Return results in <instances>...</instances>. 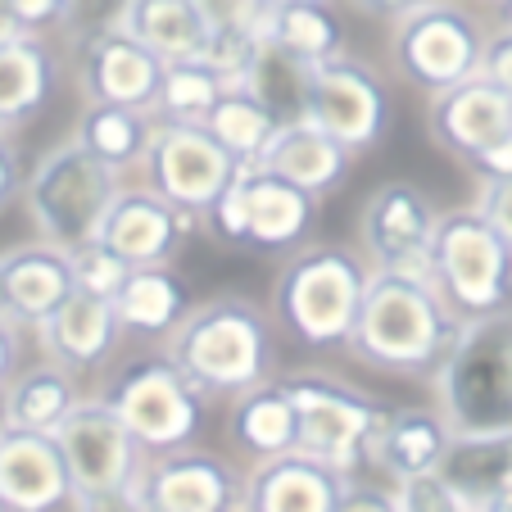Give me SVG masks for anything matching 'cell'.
Returning <instances> with one entry per match:
<instances>
[{"instance_id": "cell-9", "label": "cell", "mask_w": 512, "mask_h": 512, "mask_svg": "<svg viewBox=\"0 0 512 512\" xmlns=\"http://www.w3.org/2000/svg\"><path fill=\"white\" fill-rule=\"evenodd\" d=\"M218 241L250 250H295L318 223V195L268 173L259 164H241L218 204L204 213Z\"/></svg>"}, {"instance_id": "cell-29", "label": "cell", "mask_w": 512, "mask_h": 512, "mask_svg": "<svg viewBox=\"0 0 512 512\" xmlns=\"http://www.w3.org/2000/svg\"><path fill=\"white\" fill-rule=\"evenodd\" d=\"M191 309V290L177 277L173 263H150V268H132L123 290L114 295L118 327L136 331V336H168Z\"/></svg>"}, {"instance_id": "cell-34", "label": "cell", "mask_w": 512, "mask_h": 512, "mask_svg": "<svg viewBox=\"0 0 512 512\" xmlns=\"http://www.w3.org/2000/svg\"><path fill=\"white\" fill-rule=\"evenodd\" d=\"M227 87L232 82L209 59H177V64H164V82H159L150 114L164 123H204Z\"/></svg>"}, {"instance_id": "cell-52", "label": "cell", "mask_w": 512, "mask_h": 512, "mask_svg": "<svg viewBox=\"0 0 512 512\" xmlns=\"http://www.w3.org/2000/svg\"><path fill=\"white\" fill-rule=\"evenodd\" d=\"M227 512H245V503H236V508H227Z\"/></svg>"}, {"instance_id": "cell-11", "label": "cell", "mask_w": 512, "mask_h": 512, "mask_svg": "<svg viewBox=\"0 0 512 512\" xmlns=\"http://www.w3.org/2000/svg\"><path fill=\"white\" fill-rule=\"evenodd\" d=\"M395 64L417 91L440 96L481 73L485 32L454 0H426L395 23Z\"/></svg>"}, {"instance_id": "cell-7", "label": "cell", "mask_w": 512, "mask_h": 512, "mask_svg": "<svg viewBox=\"0 0 512 512\" xmlns=\"http://www.w3.org/2000/svg\"><path fill=\"white\" fill-rule=\"evenodd\" d=\"M286 390L295 399V454L354 481L358 467L368 463V445L386 404L327 372H295L286 377Z\"/></svg>"}, {"instance_id": "cell-5", "label": "cell", "mask_w": 512, "mask_h": 512, "mask_svg": "<svg viewBox=\"0 0 512 512\" xmlns=\"http://www.w3.org/2000/svg\"><path fill=\"white\" fill-rule=\"evenodd\" d=\"M118 191H123V173L100 164L78 136H64L23 177V209L41 241L78 250L87 241H100Z\"/></svg>"}, {"instance_id": "cell-45", "label": "cell", "mask_w": 512, "mask_h": 512, "mask_svg": "<svg viewBox=\"0 0 512 512\" xmlns=\"http://www.w3.org/2000/svg\"><path fill=\"white\" fill-rule=\"evenodd\" d=\"M358 14H372V19H390L399 23L404 14H413L417 5H426V0H349Z\"/></svg>"}, {"instance_id": "cell-14", "label": "cell", "mask_w": 512, "mask_h": 512, "mask_svg": "<svg viewBox=\"0 0 512 512\" xmlns=\"http://www.w3.org/2000/svg\"><path fill=\"white\" fill-rule=\"evenodd\" d=\"M426 127L449 155L472 164L481 177L512 173V96L485 73L431 96Z\"/></svg>"}, {"instance_id": "cell-3", "label": "cell", "mask_w": 512, "mask_h": 512, "mask_svg": "<svg viewBox=\"0 0 512 512\" xmlns=\"http://www.w3.org/2000/svg\"><path fill=\"white\" fill-rule=\"evenodd\" d=\"M372 263L349 245H309L272 281V318L309 349H345L368 295Z\"/></svg>"}, {"instance_id": "cell-6", "label": "cell", "mask_w": 512, "mask_h": 512, "mask_svg": "<svg viewBox=\"0 0 512 512\" xmlns=\"http://www.w3.org/2000/svg\"><path fill=\"white\" fill-rule=\"evenodd\" d=\"M431 286L458 322L512 309V245L485 223L476 204L440 213Z\"/></svg>"}, {"instance_id": "cell-47", "label": "cell", "mask_w": 512, "mask_h": 512, "mask_svg": "<svg viewBox=\"0 0 512 512\" xmlns=\"http://www.w3.org/2000/svg\"><path fill=\"white\" fill-rule=\"evenodd\" d=\"M78 512H141V503L127 499V503H100V508H78Z\"/></svg>"}, {"instance_id": "cell-54", "label": "cell", "mask_w": 512, "mask_h": 512, "mask_svg": "<svg viewBox=\"0 0 512 512\" xmlns=\"http://www.w3.org/2000/svg\"><path fill=\"white\" fill-rule=\"evenodd\" d=\"M0 512H5V503H0Z\"/></svg>"}, {"instance_id": "cell-32", "label": "cell", "mask_w": 512, "mask_h": 512, "mask_svg": "<svg viewBox=\"0 0 512 512\" xmlns=\"http://www.w3.org/2000/svg\"><path fill=\"white\" fill-rule=\"evenodd\" d=\"M263 41L281 46L286 55L304 59V64H322V59L345 55V32L340 19L327 10V0H286L272 5L263 19Z\"/></svg>"}, {"instance_id": "cell-10", "label": "cell", "mask_w": 512, "mask_h": 512, "mask_svg": "<svg viewBox=\"0 0 512 512\" xmlns=\"http://www.w3.org/2000/svg\"><path fill=\"white\" fill-rule=\"evenodd\" d=\"M105 399L145 454H168V449L191 445L204 417V395L177 372L168 354L132 358L127 368L114 372Z\"/></svg>"}, {"instance_id": "cell-13", "label": "cell", "mask_w": 512, "mask_h": 512, "mask_svg": "<svg viewBox=\"0 0 512 512\" xmlns=\"http://www.w3.org/2000/svg\"><path fill=\"white\" fill-rule=\"evenodd\" d=\"M435 232H440V209L417 182H381L363 200L358 213V241L372 272H395V277H426L431 281Z\"/></svg>"}, {"instance_id": "cell-36", "label": "cell", "mask_w": 512, "mask_h": 512, "mask_svg": "<svg viewBox=\"0 0 512 512\" xmlns=\"http://www.w3.org/2000/svg\"><path fill=\"white\" fill-rule=\"evenodd\" d=\"M68 254H73L78 290H91V295H100V300H114L118 290H123V281L132 277V263L118 259L105 241H87V245H78V250H68Z\"/></svg>"}, {"instance_id": "cell-2", "label": "cell", "mask_w": 512, "mask_h": 512, "mask_svg": "<svg viewBox=\"0 0 512 512\" xmlns=\"http://www.w3.org/2000/svg\"><path fill=\"white\" fill-rule=\"evenodd\" d=\"M164 354L177 363L200 395H241L272 377V327L268 313L245 295H218L164 336Z\"/></svg>"}, {"instance_id": "cell-20", "label": "cell", "mask_w": 512, "mask_h": 512, "mask_svg": "<svg viewBox=\"0 0 512 512\" xmlns=\"http://www.w3.org/2000/svg\"><path fill=\"white\" fill-rule=\"evenodd\" d=\"M73 290H78L73 254L41 236L0 254V313L14 327H41Z\"/></svg>"}, {"instance_id": "cell-43", "label": "cell", "mask_w": 512, "mask_h": 512, "mask_svg": "<svg viewBox=\"0 0 512 512\" xmlns=\"http://www.w3.org/2000/svg\"><path fill=\"white\" fill-rule=\"evenodd\" d=\"M336 512H395V499H390V490H381V485H363V481H349L345 494H340Z\"/></svg>"}, {"instance_id": "cell-39", "label": "cell", "mask_w": 512, "mask_h": 512, "mask_svg": "<svg viewBox=\"0 0 512 512\" xmlns=\"http://www.w3.org/2000/svg\"><path fill=\"white\" fill-rule=\"evenodd\" d=\"M476 209L485 213V223L512 245V173H490L481 177V191H476Z\"/></svg>"}, {"instance_id": "cell-16", "label": "cell", "mask_w": 512, "mask_h": 512, "mask_svg": "<svg viewBox=\"0 0 512 512\" xmlns=\"http://www.w3.org/2000/svg\"><path fill=\"white\" fill-rule=\"evenodd\" d=\"M245 494V476L213 449H168L145 458L136 503L141 512H227Z\"/></svg>"}, {"instance_id": "cell-15", "label": "cell", "mask_w": 512, "mask_h": 512, "mask_svg": "<svg viewBox=\"0 0 512 512\" xmlns=\"http://www.w3.org/2000/svg\"><path fill=\"white\" fill-rule=\"evenodd\" d=\"M304 118L345 145L349 155H363L390 127V91L377 78V68H368L363 59H322L309 68Z\"/></svg>"}, {"instance_id": "cell-46", "label": "cell", "mask_w": 512, "mask_h": 512, "mask_svg": "<svg viewBox=\"0 0 512 512\" xmlns=\"http://www.w3.org/2000/svg\"><path fill=\"white\" fill-rule=\"evenodd\" d=\"M19 37H28V28L19 23L10 0H0V46H5V41H19ZM32 37H37V32H32Z\"/></svg>"}, {"instance_id": "cell-48", "label": "cell", "mask_w": 512, "mask_h": 512, "mask_svg": "<svg viewBox=\"0 0 512 512\" xmlns=\"http://www.w3.org/2000/svg\"><path fill=\"white\" fill-rule=\"evenodd\" d=\"M82 5H87V0H82ZM118 5H123V0H100V10L109 14V23H114V14H118Z\"/></svg>"}, {"instance_id": "cell-44", "label": "cell", "mask_w": 512, "mask_h": 512, "mask_svg": "<svg viewBox=\"0 0 512 512\" xmlns=\"http://www.w3.org/2000/svg\"><path fill=\"white\" fill-rule=\"evenodd\" d=\"M19 372V327L0 313V386Z\"/></svg>"}, {"instance_id": "cell-38", "label": "cell", "mask_w": 512, "mask_h": 512, "mask_svg": "<svg viewBox=\"0 0 512 512\" xmlns=\"http://www.w3.org/2000/svg\"><path fill=\"white\" fill-rule=\"evenodd\" d=\"M204 19L213 23V37L223 41H259L263 19H268V0H195Z\"/></svg>"}, {"instance_id": "cell-28", "label": "cell", "mask_w": 512, "mask_h": 512, "mask_svg": "<svg viewBox=\"0 0 512 512\" xmlns=\"http://www.w3.org/2000/svg\"><path fill=\"white\" fill-rule=\"evenodd\" d=\"M78 399H82L78 377L41 354V363L19 368L5 381V426L55 435L64 426V417L78 408Z\"/></svg>"}, {"instance_id": "cell-35", "label": "cell", "mask_w": 512, "mask_h": 512, "mask_svg": "<svg viewBox=\"0 0 512 512\" xmlns=\"http://www.w3.org/2000/svg\"><path fill=\"white\" fill-rule=\"evenodd\" d=\"M309 68L313 64H304V59L286 55L281 46H272V41L259 37V46H254V55H250V68L241 73V87L254 91L281 123H290V118H304Z\"/></svg>"}, {"instance_id": "cell-42", "label": "cell", "mask_w": 512, "mask_h": 512, "mask_svg": "<svg viewBox=\"0 0 512 512\" xmlns=\"http://www.w3.org/2000/svg\"><path fill=\"white\" fill-rule=\"evenodd\" d=\"M19 195H23V159H19V145H14L10 136L0 132V213L10 209Z\"/></svg>"}, {"instance_id": "cell-4", "label": "cell", "mask_w": 512, "mask_h": 512, "mask_svg": "<svg viewBox=\"0 0 512 512\" xmlns=\"http://www.w3.org/2000/svg\"><path fill=\"white\" fill-rule=\"evenodd\" d=\"M431 386L454 435L512 426V309L458 322Z\"/></svg>"}, {"instance_id": "cell-23", "label": "cell", "mask_w": 512, "mask_h": 512, "mask_svg": "<svg viewBox=\"0 0 512 512\" xmlns=\"http://www.w3.org/2000/svg\"><path fill=\"white\" fill-rule=\"evenodd\" d=\"M259 168L295 182L309 195H331L336 186H345L354 155H349L340 141H331L322 127H313L309 118H290L277 127V136L268 141V150L259 155Z\"/></svg>"}, {"instance_id": "cell-1", "label": "cell", "mask_w": 512, "mask_h": 512, "mask_svg": "<svg viewBox=\"0 0 512 512\" xmlns=\"http://www.w3.org/2000/svg\"><path fill=\"white\" fill-rule=\"evenodd\" d=\"M458 318L426 277L372 272L363 309H358L349 354L390 377H431L445 358Z\"/></svg>"}, {"instance_id": "cell-18", "label": "cell", "mask_w": 512, "mask_h": 512, "mask_svg": "<svg viewBox=\"0 0 512 512\" xmlns=\"http://www.w3.org/2000/svg\"><path fill=\"white\" fill-rule=\"evenodd\" d=\"M78 82L87 105H127V109H150L164 82V59L155 50H145L123 28L105 23L87 37L78 59Z\"/></svg>"}, {"instance_id": "cell-37", "label": "cell", "mask_w": 512, "mask_h": 512, "mask_svg": "<svg viewBox=\"0 0 512 512\" xmlns=\"http://www.w3.org/2000/svg\"><path fill=\"white\" fill-rule=\"evenodd\" d=\"M390 499H395V512H476L440 472L395 481L390 485Z\"/></svg>"}, {"instance_id": "cell-25", "label": "cell", "mask_w": 512, "mask_h": 512, "mask_svg": "<svg viewBox=\"0 0 512 512\" xmlns=\"http://www.w3.org/2000/svg\"><path fill=\"white\" fill-rule=\"evenodd\" d=\"M449 435L454 431L445 426L440 408H386L368 445V463L390 481L435 472L449 449Z\"/></svg>"}, {"instance_id": "cell-49", "label": "cell", "mask_w": 512, "mask_h": 512, "mask_svg": "<svg viewBox=\"0 0 512 512\" xmlns=\"http://www.w3.org/2000/svg\"><path fill=\"white\" fill-rule=\"evenodd\" d=\"M490 512H512V494H503V499L499 503H494V508Z\"/></svg>"}, {"instance_id": "cell-19", "label": "cell", "mask_w": 512, "mask_h": 512, "mask_svg": "<svg viewBox=\"0 0 512 512\" xmlns=\"http://www.w3.org/2000/svg\"><path fill=\"white\" fill-rule=\"evenodd\" d=\"M0 503L5 512H59L73 503V481L55 435L0 431Z\"/></svg>"}, {"instance_id": "cell-17", "label": "cell", "mask_w": 512, "mask_h": 512, "mask_svg": "<svg viewBox=\"0 0 512 512\" xmlns=\"http://www.w3.org/2000/svg\"><path fill=\"white\" fill-rule=\"evenodd\" d=\"M195 227H200L195 213L168 204L164 195L141 182L118 191L114 209H109L105 227H100V241L132 268H150V263H173L195 236Z\"/></svg>"}, {"instance_id": "cell-40", "label": "cell", "mask_w": 512, "mask_h": 512, "mask_svg": "<svg viewBox=\"0 0 512 512\" xmlns=\"http://www.w3.org/2000/svg\"><path fill=\"white\" fill-rule=\"evenodd\" d=\"M14 14H19V23L28 32H50V28H64L68 19H78L82 0H10Z\"/></svg>"}, {"instance_id": "cell-22", "label": "cell", "mask_w": 512, "mask_h": 512, "mask_svg": "<svg viewBox=\"0 0 512 512\" xmlns=\"http://www.w3.org/2000/svg\"><path fill=\"white\" fill-rule=\"evenodd\" d=\"M349 476L313 463L304 454H281L254 463L245 476V512H336Z\"/></svg>"}, {"instance_id": "cell-31", "label": "cell", "mask_w": 512, "mask_h": 512, "mask_svg": "<svg viewBox=\"0 0 512 512\" xmlns=\"http://www.w3.org/2000/svg\"><path fill=\"white\" fill-rule=\"evenodd\" d=\"M150 132H155V114L127 105H87L73 127V136L114 173L141 168L145 150H150Z\"/></svg>"}, {"instance_id": "cell-53", "label": "cell", "mask_w": 512, "mask_h": 512, "mask_svg": "<svg viewBox=\"0 0 512 512\" xmlns=\"http://www.w3.org/2000/svg\"><path fill=\"white\" fill-rule=\"evenodd\" d=\"M268 5H286V0H268Z\"/></svg>"}, {"instance_id": "cell-21", "label": "cell", "mask_w": 512, "mask_h": 512, "mask_svg": "<svg viewBox=\"0 0 512 512\" xmlns=\"http://www.w3.org/2000/svg\"><path fill=\"white\" fill-rule=\"evenodd\" d=\"M32 331H37L41 354H46L50 363H59V368H68L73 377L96 372L100 363L114 354V340L123 336L114 300H100L91 290H73V295Z\"/></svg>"}, {"instance_id": "cell-12", "label": "cell", "mask_w": 512, "mask_h": 512, "mask_svg": "<svg viewBox=\"0 0 512 512\" xmlns=\"http://www.w3.org/2000/svg\"><path fill=\"white\" fill-rule=\"evenodd\" d=\"M236 168L241 164L227 155L204 123H164V118H155L150 150L141 159L145 186L195 218H204L218 204V195L232 186Z\"/></svg>"}, {"instance_id": "cell-51", "label": "cell", "mask_w": 512, "mask_h": 512, "mask_svg": "<svg viewBox=\"0 0 512 512\" xmlns=\"http://www.w3.org/2000/svg\"><path fill=\"white\" fill-rule=\"evenodd\" d=\"M503 19H508V23H512V0H503Z\"/></svg>"}, {"instance_id": "cell-24", "label": "cell", "mask_w": 512, "mask_h": 512, "mask_svg": "<svg viewBox=\"0 0 512 512\" xmlns=\"http://www.w3.org/2000/svg\"><path fill=\"white\" fill-rule=\"evenodd\" d=\"M114 28L136 37L145 50H155L164 64L177 59H209L213 23L195 0H123L114 14Z\"/></svg>"}, {"instance_id": "cell-50", "label": "cell", "mask_w": 512, "mask_h": 512, "mask_svg": "<svg viewBox=\"0 0 512 512\" xmlns=\"http://www.w3.org/2000/svg\"><path fill=\"white\" fill-rule=\"evenodd\" d=\"M0 431H5V386H0Z\"/></svg>"}, {"instance_id": "cell-33", "label": "cell", "mask_w": 512, "mask_h": 512, "mask_svg": "<svg viewBox=\"0 0 512 512\" xmlns=\"http://www.w3.org/2000/svg\"><path fill=\"white\" fill-rule=\"evenodd\" d=\"M204 127L218 136V145H223L236 164H259V155L268 150L272 136H277L281 118L272 114L254 91H245L241 82H232V87L223 91V100L213 105V114L204 118Z\"/></svg>"}, {"instance_id": "cell-30", "label": "cell", "mask_w": 512, "mask_h": 512, "mask_svg": "<svg viewBox=\"0 0 512 512\" xmlns=\"http://www.w3.org/2000/svg\"><path fill=\"white\" fill-rule=\"evenodd\" d=\"M55 91V55L41 37H19L0 46V132L23 127Z\"/></svg>"}, {"instance_id": "cell-8", "label": "cell", "mask_w": 512, "mask_h": 512, "mask_svg": "<svg viewBox=\"0 0 512 512\" xmlns=\"http://www.w3.org/2000/svg\"><path fill=\"white\" fill-rule=\"evenodd\" d=\"M59 449L73 481V508H100V503H127L136 499V485L145 472V449L136 435L118 422L109 399H78V408L64 417L55 431Z\"/></svg>"}, {"instance_id": "cell-27", "label": "cell", "mask_w": 512, "mask_h": 512, "mask_svg": "<svg viewBox=\"0 0 512 512\" xmlns=\"http://www.w3.org/2000/svg\"><path fill=\"white\" fill-rule=\"evenodd\" d=\"M227 435L254 463L295 454V399H290L286 381H259V386L241 390L227 413Z\"/></svg>"}, {"instance_id": "cell-41", "label": "cell", "mask_w": 512, "mask_h": 512, "mask_svg": "<svg viewBox=\"0 0 512 512\" xmlns=\"http://www.w3.org/2000/svg\"><path fill=\"white\" fill-rule=\"evenodd\" d=\"M481 73L494 82V87H503L512 96V23H508V28H499L494 37H485Z\"/></svg>"}, {"instance_id": "cell-26", "label": "cell", "mask_w": 512, "mask_h": 512, "mask_svg": "<svg viewBox=\"0 0 512 512\" xmlns=\"http://www.w3.org/2000/svg\"><path fill=\"white\" fill-rule=\"evenodd\" d=\"M435 472L445 476L476 512H490L512 494V426L503 431H458Z\"/></svg>"}]
</instances>
